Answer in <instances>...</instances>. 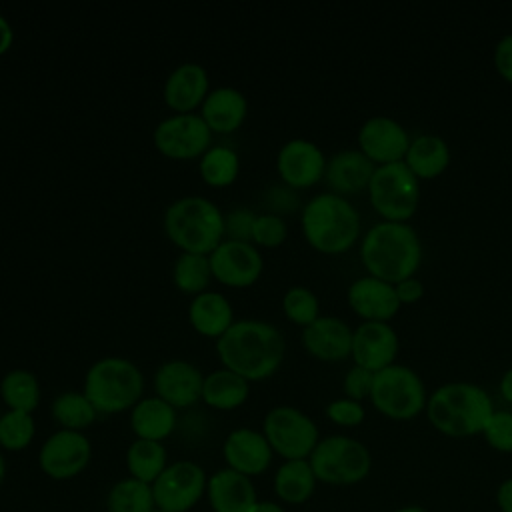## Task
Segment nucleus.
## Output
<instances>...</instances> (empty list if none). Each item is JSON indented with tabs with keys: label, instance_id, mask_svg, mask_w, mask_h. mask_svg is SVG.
<instances>
[{
	"label": "nucleus",
	"instance_id": "c85d7f7f",
	"mask_svg": "<svg viewBox=\"0 0 512 512\" xmlns=\"http://www.w3.org/2000/svg\"><path fill=\"white\" fill-rule=\"evenodd\" d=\"M250 396V382L228 368H218L204 376L202 402L214 410H236Z\"/></svg>",
	"mask_w": 512,
	"mask_h": 512
},
{
	"label": "nucleus",
	"instance_id": "20e7f679",
	"mask_svg": "<svg viewBox=\"0 0 512 512\" xmlns=\"http://www.w3.org/2000/svg\"><path fill=\"white\" fill-rule=\"evenodd\" d=\"M306 242L322 254H342L360 238V214L354 204L334 192L312 196L300 214Z\"/></svg>",
	"mask_w": 512,
	"mask_h": 512
},
{
	"label": "nucleus",
	"instance_id": "5fc2aeb1",
	"mask_svg": "<svg viewBox=\"0 0 512 512\" xmlns=\"http://www.w3.org/2000/svg\"><path fill=\"white\" fill-rule=\"evenodd\" d=\"M0 416H2V412H0Z\"/></svg>",
	"mask_w": 512,
	"mask_h": 512
},
{
	"label": "nucleus",
	"instance_id": "4468645a",
	"mask_svg": "<svg viewBox=\"0 0 512 512\" xmlns=\"http://www.w3.org/2000/svg\"><path fill=\"white\" fill-rule=\"evenodd\" d=\"M208 258L212 278L230 288L252 286L264 270V260L252 242L222 240Z\"/></svg>",
	"mask_w": 512,
	"mask_h": 512
},
{
	"label": "nucleus",
	"instance_id": "3c124183",
	"mask_svg": "<svg viewBox=\"0 0 512 512\" xmlns=\"http://www.w3.org/2000/svg\"><path fill=\"white\" fill-rule=\"evenodd\" d=\"M6 458H4V452H2V448H0V486L4 484V480H6Z\"/></svg>",
	"mask_w": 512,
	"mask_h": 512
},
{
	"label": "nucleus",
	"instance_id": "f8f14e48",
	"mask_svg": "<svg viewBox=\"0 0 512 512\" xmlns=\"http://www.w3.org/2000/svg\"><path fill=\"white\" fill-rule=\"evenodd\" d=\"M212 144V130L200 114H172L154 128L156 150L172 160L200 158Z\"/></svg>",
	"mask_w": 512,
	"mask_h": 512
},
{
	"label": "nucleus",
	"instance_id": "f3484780",
	"mask_svg": "<svg viewBox=\"0 0 512 512\" xmlns=\"http://www.w3.org/2000/svg\"><path fill=\"white\" fill-rule=\"evenodd\" d=\"M222 456L226 468L254 478L270 468L274 450L270 448L262 430L242 426L226 434L222 442Z\"/></svg>",
	"mask_w": 512,
	"mask_h": 512
},
{
	"label": "nucleus",
	"instance_id": "9b49d317",
	"mask_svg": "<svg viewBox=\"0 0 512 512\" xmlns=\"http://www.w3.org/2000/svg\"><path fill=\"white\" fill-rule=\"evenodd\" d=\"M208 474L192 460L170 462L152 484L154 504L166 512H190L206 498Z\"/></svg>",
	"mask_w": 512,
	"mask_h": 512
},
{
	"label": "nucleus",
	"instance_id": "39448f33",
	"mask_svg": "<svg viewBox=\"0 0 512 512\" xmlns=\"http://www.w3.org/2000/svg\"><path fill=\"white\" fill-rule=\"evenodd\" d=\"M164 232L182 252L208 256L224 240V214L204 196H182L166 208Z\"/></svg>",
	"mask_w": 512,
	"mask_h": 512
},
{
	"label": "nucleus",
	"instance_id": "ddd939ff",
	"mask_svg": "<svg viewBox=\"0 0 512 512\" xmlns=\"http://www.w3.org/2000/svg\"><path fill=\"white\" fill-rule=\"evenodd\" d=\"M92 460V444L84 432L62 430L52 432L40 446L38 466L44 476L64 482L80 476Z\"/></svg>",
	"mask_w": 512,
	"mask_h": 512
},
{
	"label": "nucleus",
	"instance_id": "c756f323",
	"mask_svg": "<svg viewBox=\"0 0 512 512\" xmlns=\"http://www.w3.org/2000/svg\"><path fill=\"white\" fill-rule=\"evenodd\" d=\"M316 476L308 460H284L272 478L274 494L284 504H304L316 490Z\"/></svg>",
	"mask_w": 512,
	"mask_h": 512
},
{
	"label": "nucleus",
	"instance_id": "393cba45",
	"mask_svg": "<svg viewBox=\"0 0 512 512\" xmlns=\"http://www.w3.org/2000/svg\"><path fill=\"white\" fill-rule=\"evenodd\" d=\"M248 114L246 96L232 88L220 86L208 92L206 100L200 106V116L212 130V134H230L242 126Z\"/></svg>",
	"mask_w": 512,
	"mask_h": 512
},
{
	"label": "nucleus",
	"instance_id": "2eb2a0df",
	"mask_svg": "<svg viewBox=\"0 0 512 512\" xmlns=\"http://www.w3.org/2000/svg\"><path fill=\"white\" fill-rule=\"evenodd\" d=\"M410 140L406 128L390 116H370L358 130V150L374 166L402 162Z\"/></svg>",
	"mask_w": 512,
	"mask_h": 512
},
{
	"label": "nucleus",
	"instance_id": "09e8293b",
	"mask_svg": "<svg viewBox=\"0 0 512 512\" xmlns=\"http://www.w3.org/2000/svg\"><path fill=\"white\" fill-rule=\"evenodd\" d=\"M498 390H500V396L512 404V368H508L502 378H500V384H498Z\"/></svg>",
	"mask_w": 512,
	"mask_h": 512
},
{
	"label": "nucleus",
	"instance_id": "f704fd0d",
	"mask_svg": "<svg viewBox=\"0 0 512 512\" xmlns=\"http://www.w3.org/2000/svg\"><path fill=\"white\" fill-rule=\"evenodd\" d=\"M172 280H174V286L184 294L198 296V294L206 292V288L212 280L210 258L206 254L182 252L174 262Z\"/></svg>",
	"mask_w": 512,
	"mask_h": 512
},
{
	"label": "nucleus",
	"instance_id": "5701e85b",
	"mask_svg": "<svg viewBox=\"0 0 512 512\" xmlns=\"http://www.w3.org/2000/svg\"><path fill=\"white\" fill-rule=\"evenodd\" d=\"M208 72L196 62L178 64L164 82V102L176 114H190L208 96Z\"/></svg>",
	"mask_w": 512,
	"mask_h": 512
},
{
	"label": "nucleus",
	"instance_id": "37998d69",
	"mask_svg": "<svg viewBox=\"0 0 512 512\" xmlns=\"http://www.w3.org/2000/svg\"><path fill=\"white\" fill-rule=\"evenodd\" d=\"M372 382H374V372H370V370H366V368L354 364V366L344 374L342 388H344L346 398H352V400L362 402L364 398H370Z\"/></svg>",
	"mask_w": 512,
	"mask_h": 512
},
{
	"label": "nucleus",
	"instance_id": "6e6552de",
	"mask_svg": "<svg viewBox=\"0 0 512 512\" xmlns=\"http://www.w3.org/2000/svg\"><path fill=\"white\" fill-rule=\"evenodd\" d=\"M370 206L386 222H408L420 204V180L404 162L376 166L368 184Z\"/></svg>",
	"mask_w": 512,
	"mask_h": 512
},
{
	"label": "nucleus",
	"instance_id": "79ce46f5",
	"mask_svg": "<svg viewBox=\"0 0 512 512\" xmlns=\"http://www.w3.org/2000/svg\"><path fill=\"white\" fill-rule=\"evenodd\" d=\"M256 220V212L250 208H234L232 212L224 214V236L226 240L238 242H252V226Z\"/></svg>",
	"mask_w": 512,
	"mask_h": 512
},
{
	"label": "nucleus",
	"instance_id": "de8ad7c7",
	"mask_svg": "<svg viewBox=\"0 0 512 512\" xmlns=\"http://www.w3.org/2000/svg\"><path fill=\"white\" fill-rule=\"evenodd\" d=\"M12 42H14L12 26H10V22L0 14V56L6 54V52L12 48Z\"/></svg>",
	"mask_w": 512,
	"mask_h": 512
},
{
	"label": "nucleus",
	"instance_id": "473e14b6",
	"mask_svg": "<svg viewBox=\"0 0 512 512\" xmlns=\"http://www.w3.org/2000/svg\"><path fill=\"white\" fill-rule=\"evenodd\" d=\"M0 398L8 410L32 414L40 404V382L36 374L24 368L6 372L0 380Z\"/></svg>",
	"mask_w": 512,
	"mask_h": 512
},
{
	"label": "nucleus",
	"instance_id": "7c9ffc66",
	"mask_svg": "<svg viewBox=\"0 0 512 512\" xmlns=\"http://www.w3.org/2000/svg\"><path fill=\"white\" fill-rule=\"evenodd\" d=\"M168 452L162 442L136 438L126 448V470L130 478H136L146 484H154V480L168 466Z\"/></svg>",
	"mask_w": 512,
	"mask_h": 512
},
{
	"label": "nucleus",
	"instance_id": "1a4fd4ad",
	"mask_svg": "<svg viewBox=\"0 0 512 512\" xmlns=\"http://www.w3.org/2000/svg\"><path fill=\"white\" fill-rule=\"evenodd\" d=\"M372 406L392 420H412L426 410L428 394L422 378L404 364H392L374 374Z\"/></svg>",
	"mask_w": 512,
	"mask_h": 512
},
{
	"label": "nucleus",
	"instance_id": "9d476101",
	"mask_svg": "<svg viewBox=\"0 0 512 512\" xmlns=\"http://www.w3.org/2000/svg\"><path fill=\"white\" fill-rule=\"evenodd\" d=\"M262 434L284 460H308L320 442L314 420L294 406L270 408L262 420Z\"/></svg>",
	"mask_w": 512,
	"mask_h": 512
},
{
	"label": "nucleus",
	"instance_id": "aec40b11",
	"mask_svg": "<svg viewBox=\"0 0 512 512\" xmlns=\"http://www.w3.org/2000/svg\"><path fill=\"white\" fill-rule=\"evenodd\" d=\"M348 306L364 322H388L400 310V300L396 296L394 284L384 282L376 276L356 278L346 292Z\"/></svg>",
	"mask_w": 512,
	"mask_h": 512
},
{
	"label": "nucleus",
	"instance_id": "58836bf2",
	"mask_svg": "<svg viewBox=\"0 0 512 512\" xmlns=\"http://www.w3.org/2000/svg\"><path fill=\"white\" fill-rule=\"evenodd\" d=\"M288 236V224L280 214L264 212L256 214L254 226H252V244L264 246V248H276L280 246Z\"/></svg>",
	"mask_w": 512,
	"mask_h": 512
},
{
	"label": "nucleus",
	"instance_id": "a18cd8bd",
	"mask_svg": "<svg viewBox=\"0 0 512 512\" xmlns=\"http://www.w3.org/2000/svg\"><path fill=\"white\" fill-rule=\"evenodd\" d=\"M394 290L400 304H414L424 296V284L416 276L400 280L398 284H394Z\"/></svg>",
	"mask_w": 512,
	"mask_h": 512
},
{
	"label": "nucleus",
	"instance_id": "dca6fc26",
	"mask_svg": "<svg viewBox=\"0 0 512 512\" xmlns=\"http://www.w3.org/2000/svg\"><path fill=\"white\" fill-rule=\"evenodd\" d=\"M326 160L328 158L316 142L306 138H292L278 150L276 170L288 188H310L324 178Z\"/></svg>",
	"mask_w": 512,
	"mask_h": 512
},
{
	"label": "nucleus",
	"instance_id": "72a5a7b5",
	"mask_svg": "<svg viewBox=\"0 0 512 512\" xmlns=\"http://www.w3.org/2000/svg\"><path fill=\"white\" fill-rule=\"evenodd\" d=\"M154 508L152 486L130 476L114 482L106 494V512H152Z\"/></svg>",
	"mask_w": 512,
	"mask_h": 512
},
{
	"label": "nucleus",
	"instance_id": "f03ea898",
	"mask_svg": "<svg viewBox=\"0 0 512 512\" xmlns=\"http://www.w3.org/2000/svg\"><path fill=\"white\" fill-rule=\"evenodd\" d=\"M360 260L370 276L398 284L416 276L422 262V242L408 222L380 220L360 240Z\"/></svg>",
	"mask_w": 512,
	"mask_h": 512
},
{
	"label": "nucleus",
	"instance_id": "a19ab883",
	"mask_svg": "<svg viewBox=\"0 0 512 512\" xmlns=\"http://www.w3.org/2000/svg\"><path fill=\"white\" fill-rule=\"evenodd\" d=\"M326 416L330 422H334L336 426L342 428H354L358 424L364 422L366 418V410L362 406V402L352 400V398H336L326 406Z\"/></svg>",
	"mask_w": 512,
	"mask_h": 512
},
{
	"label": "nucleus",
	"instance_id": "a878e982",
	"mask_svg": "<svg viewBox=\"0 0 512 512\" xmlns=\"http://www.w3.org/2000/svg\"><path fill=\"white\" fill-rule=\"evenodd\" d=\"M188 320L200 336L214 340H218L236 322L228 298L214 290H206L192 298L188 306Z\"/></svg>",
	"mask_w": 512,
	"mask_h": 512
},
{
	"label": "nucleus",
	"instance_id": "c03bdc74",
	"mask_svg": "<svg viewBox=\"0 0 512 512\" xmlns=\"http://www.w3.org/2000/svg\"><path fill=\"white\" fill-rule=\"evenodd\" d=\"M494 68L496 72L512 84V32L502 36L494 46Z\"/></svg>",
	"mask_w": 512,
	"mask_h": 512
},
{
	"label": "nucleus",
	"instance_id": "603ef678",
	"mask_svg": "<svg viewBox=\"0 0 512 512\" xmlns=\"http://www.w3.org/2000/svg\"><path fill=\"white\" fill-rule=\"evenodd\" d=\"M394 512H428L426 508H422V506H416V504H410V506H404V508H398V510H394Z\"/></svg>",
	"mask_w": 512,
	"mask_h": 512
},
{
	"label": "nucleus",
	"instance_id": "6ab92c4d",
	"mask_svg": "<svg viewBox=\"0 0 512 512\" xmlns=\"http://www.w3.org/2000/svg\"><path fill=\"white\" fill-rule=\"evenodd\" d=\"M204 374L188 360H168L154 374V392L170 406L190 408L202 400Z\"/></svg>",
	"mask_w": 512,
	"mask_h": 512
},
{
	"label": "nucleus",
	"instance_id": "b1692460",
	"mask_svg": "<svg viewBox=\"0 0 512 512\" xmlns=\"http://www.w3.org/2000/svg\"><path fill=\"white\" fill-rule=\"evenodd\" d=\"M376 166L360 150H340L326 160L324 180L338 196H352L368 190Z\"/></svg>",
	"mask_w": 512,
	"mask_h": 512
},
{
	"label": "nucleus",
	"instance_id": "412c9836",
	"mask_svg": "<svg viewBox=\"0 0 512 512\" xmlns=\"http://www.w3.org/2000/svg\"><path fill=\"white\" fill-rule=\"evenodd\" d=\"M354 330L338 316H320L302 328L304 350L324 362H340L352 354Z\"/></svg>",
	"mask_w": 512,
	"mask_h": 512
},
{
	"label": "nucleus",
	"instance_id": "423d86ee",
	"mask_svg": "<svg viewBox=\"0 0 512 512\" xmlns=\"http://www.w3.org/2000/svg\"><path fill=\"white\" fill-rule=\"evenodd\" d=\"M82 392L98 414H118L132 410L142 400L144 376L134 362L106 356L88 368Z\"/></svg>",
	"mask_w": 512,
	"mask_h": 512
},
{
	"label": "nucleus",
	"instance_id": "49530a36",
	"mask_svg": "<svg viewBox=\"0 0 512 512\" xmlns=\"http://www.w3.org/2000/svg\"><path fill=\"white\" fill-rule=\"evenodd\" d=\"M496 502L500 512H512V478H506L496 490Z\"/></svg>",
	"mask_w": 512,
	"mask_h": 512
},
{
	"label": "nucleus",
	"instance_id": "a211bd4d",
	"mask_svg": "<svg viewBox=\"0 0 512 512\" xmlns=\"http://www.w3.org/2000/svg\"><path fill=\"white\" fill-rule=\"evenodd\" d=\"M398 350V334L388 322H362L352 334L354 364L374 374L392 366Z\"/></svg>",
	"mask_w": 512,
	"mask_h": 512
},
{
	"label": "nucleus",
	"instance_id": "ea45409f",
	"mask_svg": "<svg viewBox=\"0 0 512 512\" xmlns=\"http://www.w3.org/2000/svg\"><path fill=\"white\" fill-rule=\"evenodd\" d=\"M490 448L498 452H512V412L494 410L482 430Z\"/></svg>",
	"mask_w": 512,
	"mask_h": 512
},
{
	"label": "nucleus",
	"instance_id": "8fccbe9b",
	"mask_svg": "<svg viewBox=\"0 0 512 512\" xmlns=\"http://www.w3.org/2000/svg\"><path fill=\"white\" fill-rule=\"evenodd\" d=\"M252 512H286V508L274 500H258Z\"/></svg>",
	"mask_w": 512,
	"mask_h": 512
},
{
	"label": "nucleus",
	"instance_id": "4c0bfd02",
	"mask_svg": "<svg viewBox=\"0 0 512 512\" xmlns=\"http://www.w3.org/2000/svg\"><path fill=\"white\" fill-rule=\"evenodd\" d=\"M282 312L296 326H310L320 318L318 296L306 286H292L282 296Z\"/></svg>",
	"mask_w": 512,
	"mask_h": 512
},
{
	"label": "nucleus",
	"instance_id": "bb28decb",
	"mask_svg": "<svg viewBox=\"0 0 512 512\" xmlns=\"http://www.w3.org/2000/svg\"><path fill=\"white\" fill-rule=\"evenodd\" d=\"M178 424L176 408L158 396L142 398L130 410V428L136 438L164 442Z\"/></svg>",
	"mask_w": 512,
	"mask_h": 512
},
{
	"label": "nucleus",
	"instance_id": "f257e3e1",
	"mask_svg": "<svg viewBox=\"0 0 512 512\" xmlns=\"http://www.w3.org/2000/svg\"><path fill=\"white\" fill-rule=\"evenodd\" d=\"M286 352L282 332L264 320H236L218 340L216 354L224 368L248 382L270 378L278 372Z\"/></svg>",
	"mask_w": 512,
	"mask_h": 512
},
{
	"label": "nucleus",
	"instance_id": "e433bc0d",
	"mask_svg": "<svg viewBox=\"0 0 512 512\" xmlns=\"http://www.w3.org/2000/svg\"><path fill=\"white\" fill-rule=\"evenodd\" d=\"M36 436L34 416L20 410H6L0 416V448L20 452L32 444Z\"/></svg>",
	"mask_w": 512,
	"mask_h": 512
},
{
	"label": "nucleus",
	"instance_id": "7ed1b4c3",
	"mask_svg": "<svg viewBox=\"0 0 512 512\" xmlns=\"http://www.w3.org/2000/svg\"><path fill=\"white\" fill-rule=\"evenodd\" d=\"M494 410L496 408L488 392L472 382L442 384L426 402V416L430 424L450 438L482 434Z\"/></svg>",
	"mask_w": 512,
	"mask_h": 512
},
{
	"label": "nucleus",
	"instance_id": "cd10ccee",
	"mask_svg": "<svg viewBox=\"0 0 512 512\" xmlns=\"http://www.w3.org/2000/svg\"><path fill=\"white\" fill-rule=\"evenodd\" d=\"M402 162L418 180H432L448 168L450 148L442 136L420 134L410 140Z\"/></svg>",
	"mask_w": 512,
	"mask_h": 512
},
{
	"label": "nucleus",
	"instance_id": "c9c22d12",
	"mask_svg": "<svg viewBox=\"0 0 512 512\" xmlns=\"http://www.w3.org/2000/svg\"><path fill=\"white\" fill-rule=\"evenodd\" d=\"M200 178L214 188L230 186L240 172V158L228 146H210L200 156Z\"/></svg>",
	"mask_w": 512,
	"mask_h": 512
},
{
	"label": "nucleus",
	"instance_id": "0eeeda50",
	"mask_svg": "<svg viewBox=\"0 0 512 512\" xmlns=\"http://www.w3.org/2000/svg\"><path fill=\"white\" fill-rule=\"evenodd\" d=\"M318 482L332 486H350L362 482L372 468L368 448L350 436L334 434L320 438L308 458Z\"/></svg>",
	"mask_w": 512,
	"mask_h": 512
},
{
	"label": "nucleus",
	"instance_id": "4be33fe9",
	"mask_svg": "<svg viewBox=\"0 0 512 512\" xmlns=\"http://www.w3.org/2000/svg\"><path fill=\"white\" fill-rule=\"evenodd\" d=\"M206 500L212 512H252L258 494L252 478L224 466L208 476Z\"/></svg>",
	"mask_w": 512,
	"mask_h": 512
},
{
	"label": "nucleus",
	"instance_id": "2f4dec72",
	"mask_svg": "<svg viewBox=\"0 0 512 512\" xmlns=\"http://www.w3.org/2000/svg\"><path fill=\"white\" fill-rule=\"evenodd\" d=\"M50 416L62 430L84 432L98 418L96 408L84 392H62L50 404Z\"/></svg>",
	"mask_w": 512,
	"mask_h": 512
},
{
	"label": "nucleus",
	"instance_id": "864d4df0",
	"mask_svg": "<svg viewBox=\"0 0 512 512\" xmlns=\"http://www.w3.org/2000/svg\"><path fill=\"white\" fill-rule=\"evenodd\" d=\"M152 512H166V510H160V508H154Z\"/></svg>",
	"mask_w": 512,
	"mask_h": 512
}]
</instances>
